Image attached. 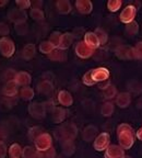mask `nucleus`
Listing matches in <instances>:
<instances>
[{"label": "nucleus", "mask_w": 142, "mask_h": 158, "mask_svg": "<svg viewBox=\"0 0 142 158\" xmlns=\"http://www.w3.org/2000/svg\"><path fill=\"white\" fill-rule=\"evenodd\" d=\"M119 146L124 149H129L135 143L136 132L133 128L127 123H121L117 128Z\"/></svg>", "instance_id": "obj_1"}, {"label": "nucleus", "mask_w": 142, "mask_h": 158, "mask_svg": "<svg viewBox=\"0 0 142 158\" xmlns=\"http://www.w3.org/2000/svg\"><path fill=\"white\" fill-rule=\"evenodd\" d=\"M56 135L61 142L73 141L74 138L77 137V135H78V128L72 123L64 124V125H61L58 128Z\"/></svg>", "instance_id": "obj_2"}, {"label": "nucleus", "mask_w": 142, "mask_h": 158, "mask_svg": "<svg viewBox=\"0 0 142 158\" xmlns=\"http://www.w3.org/2000/svg\"><path fill=\"white\" fill-rule=\"evenodd\" d=\"M35 148L39 153H44L53 147V138L48 133H43L35 139Z\"/></svg>", "instance_id": "obj_3"}, {"label": "nucleus", "mask_w": 142, "mask_h": 158, "mask_svg": "<svg viewBox=\"0 0 142 158\" xmlns=\"http://www.w3.org/2000/svg\"><path fill=\"white\" fill-rule=\"evenodd\" d=\"M15 46L14 43L11 39L7 36H3L2 39H0V53L5 57H11L14 54Z\"/></svg>", "instance_id": "obj_4"}, {"label": "nucleus", "mask_w": 142, "mask_h": 158, "mask_svg": "<svg viewBox=\"0 0 142 158\" xmlns=\"http://www.w3.org/2000/svg\"><path fill=\"white\" fill-rule=\"evenodd\" d=\"M29 112L31 116L37 120L44 118L46 115V108H45L44 103H38V102H34L29 106Z\"/></svg>", "instance_id": "obj_5"}, {"label": "nucleus", "mask_w": 142, "mask_h": 158, "mask_svg": "<svg viewBox=\"0 0 142 158\" xmlns=\"http://www.w3.org/2000/svg\"><path fill=\"white\" fill-rule=\"evenodd\" d=\"M109 142H110V137L108 133H101L100 135H97V137L94 139V148L95 151L97 152H102V151H106L109 146Z\"/></svg>", "instance_id": "obj_6"}, {"label": "nucleus", "mask_w": 142, "mask_h": 158, "mask_svg": "<svg viewBox=\"0 0 142 158\" xmlns=\"http://www.w3.org/2000/svg\"><path fill=\"white\" fill-rule=\"evenodd\" d=\"M136 13H137V8H136L135 6H128V7H126L125 9L121 11L119 19L123 23L128 24V23L135 21Z\"/></svg>", "instance_id": "obj_7"}, {"label": "nucleus", "mask_w": 142, "mask_h": 158, "mask_svg": "<svg viewBox=\"0 0 142 158\" xmlns=\"http://www.w3.org/2000/svg\"><path fill=\"white\" fill-rule=\"evenodd\" d=\"M8 18H9L10 21H12V22H14L15 24H18V23L25 22L27 19V15L24 10L12 9L8 12Z\"/></svg>", "instance_id": "obj_8"}, {"label": "nucleus", "mask_w": 142, "mask_h": 158, "mask_svg": "<svg viewBox=\"0 0 142 158\" xmlns=\"http://www.w3.org/2000/svg\"><path fill=\"white\" fill-rule=\"evenodd\" d=\"M92 78L94 82H101L105 81L109 78V70L105 67H100V68L92 69Z\"/></svg>", "instance_id": "obj_9"}, {"label": "nucleus", "mask_w": 142, "mask_h": 158, "mask_svg": "<svg viewBox=\"0 0 142 158\" xmlns=\"http://www.w3.org/2000/svg\"><path fill=\"white\" fill-rule=\"evenodd\" d=\"M94 49H92L91 47H89L88 45L84 43V41L79 42L76 46V54L81 58H89L93 55Z\"/></svg>", "instance_id": "obj_10"}, {"label": "nucleus", "mask_w": 142, "mask_h": 158, "mask_svg": "<svg viewBox=\"0 0 142 158\" xmlns=\"http://www.w3.org/2000/svg\"><path fill=\"white\" fill-rule=\"evenodd\" d=\"M116 56L120 59H133L136 58L133 47L119 46L116 49Z\"/></svg>", "instance_id": "obj_11"}, {"label": "nucleus", "mask_w": 142, "mask_h": 158, "mask_svg": "<svg viewBox=\"0 0 142 158\" xmlns=\"http://www.w3.org/2000/svg\"><path fill=\"white\" fill-rule=\"evenodd\" d=\"M125 151L118 145H109L105 151V158H123Z\"/></svg>", "instance_id": "obj_12"}, {"label": "nucleus", "mask_w": 142, "mask_h": 158, "mask_svg": "<svg viewBox=\"0 0 142 158\" xmlns=\"http://www.w3.org/2000/svg\"><path fill=\"white\" fill-rule=\"evenodd\" d=\"M76 7L82 15H89L93 10V5L90 0H78L76 2Z\"/></svg>", "instance_id": "obj_13"}, {"label": "nucleus", "mask_w": 142, "mask_h": 158, "mask_svg": "<svg viewBox=\"0 0 142 158\" xmlns=\"http://www.w3.org/2000/svg\"><path fill=\"white\" fill-rule=\"evenodd\" d=\"M82 137L85 142H92L94 138L97 137V127L94 125H89L83 130Z\"/></svg>", "instance_id": "obj_14"}, {"label": "nucleus", "mask_w": 142, "mask_h": 158, "mask_svg": "<svg viewBox=\"0 0 142 158\" xmlns=\"http://www.w3.org/2000/svg\"><path fill=\"white\" fill-rule=\"evenodd\" d=\"M84 43L92 49H96L101 45L100 41H98L97 36H96L94 32L85 33V35H84Z\"/></svg>", "instance_id": "obj_15"}, {"label": "nucleus", "mask_w": 142, "mask_h": 158, "mask_svg": "<svg viewBox=\"0 0 142 158\" xmlns=\"http://www.w3.org/2000/svg\"><path fill=\"white\" fill-rule=\"evenodd\" d=\"M14 81L19 86H27V85H30L31 81H32V77L26 72H20L17 73V75H15Z\"/></svg>", "instance_id": "obj_16"}, {"label": "nucleus", "mask_w": 142, "mask_h": 158, "mask_svg": "<svg viewBox=\"0 0 142 158\" xmlns=\"http://www.w3.org/2000/svg\"><path fill=\"white\" fill-rule=\"evenodd\" d=\"M130 102H131V96L128 92H121L116 98V104L121 109L127 108L130 104Z\"/></svg>", "instance_id": "obj_17"}, {"label": "nucleus", "mask_w": 142, "mask_h": 158, "mask_svg": "<svg viewBox=\"0 0 142 158\" xmlns=\"http://www.w3.org/2000/svg\"><path fill=\"white\" fill-rule=\"evenodd\" d=\"M73 37H74V35L71 34V33H65V34H61L58 48L65 51V49H67L68 47H70V45L72 44V42H73Z\"/></svg>", "instance_id": "obj_18"}, {"label": "nucleus", "mask_w": 142, "mask_h": 158, "mask_svg": "<svg viewBox=\"0 0 142 158\" xmlns=\"http://www.w3.org/2000/svg\"><path fill=\"white\" fill-rule=\"evenodd\" d=\"M18 86L19 85L14 81V80H11V81H7V84L5 85L2 89V92L5 96L7 97H13L17 94L18 92Z\"/></svg>", "instance_id": "obj_19"}, {"label": "nucleus", "mask_w": 142, "mask_h": 158, "mask_svg": "<svg viewBox=\"0 0 142 158\" xmlns=\"http://www.w3.org/2000/svg\"><path fill=\"white\" fill-rule=\"evenodd\" d=\"M58 100L59 103L62 104L64 106H70L73 103V98L70 94V92L66 91V90H61L58 94Z\"/></svg>", "instance_id": "obj_20"}, {"label": "nucleus", "mask_w": 142, "mask_h": 158, "mask_svg": "<svg viewBox=\"0 0 142 158\" xmlns=\"http://www.w3.org/2000/svg\"><path fill=\"white\" fill-rule=\"evenodd\" d=\"M66 116H67V112L65 109L55 106L52 113L53 121H54L55 123H61L65 118H66Z\"/></svg>", "instance_id": "obj_21"}, {"label": "nucleus", "mask_w": 142, "mask_h": 158, "mask_svg": "<svg viewBox=\"0 0 142 158\" xmlns=\"http://www.w3.org/2000/svg\"><path fill=\"white\" fill-rule=\"evenodd\" d=\"M37 90L43 94H49L54 90V86L49 80H43L42 82L37 85Z\"/></svg>", "instance_id": "obj_22"}, {"label": "nucleus", "mask_w": 142, "mask_h": 158, "mask_svg": "<svg viewBox=\"0 0 142 158\" xmlns=\"http://www.w3.org/2000/svg\"><path fill=\"white\" fill-rule=\"evenodd\" d=\"M23 158H41V153L32 146H25L22 152Z\"/></svg>", "instance_id": "obj_23"}, {"label": "nucleus", "mask_w": 142, "mask_h": 158, "mask_svg": "<svg viewBox=\"0 0 142 158\" xmlns=\"http://www.w3.org/2000/svg\"><path fill=\"white\" fill-rule=\"evenodd\" d=\"M56 7L58 9V12L61 13V15H68L71 11V3L67 0H59L57 1Z\"/></svg>", "instance_id": "obj_24"}, {"label": "nucleus", "mask_w": 142, "mask_h": 158, "mask_svg": "<svg viewBox=\"0 0 142 158\" xmlns=\"http://www.w3.org/2000/svg\"><path fill=\"white\" fill-rule=\"evenodd\" d=\"M48 57L52 60H55V62H64L67 59V55L65 54V52L62 49L59 48H55L50 54L48 55Z\"/></svg>", "instance_id": "obj_25"}, {"label": "nucleus", "mask_w": 142, "mask_h": 158, "mask_svg": "<svg viewBox=\"0 0 142 158\" xmlns=\"http://www.w3.org/2000/svg\"><path fill=\"white\" fill-rule=\"evenodd\" d=\"M35 52H36V48H35L34 44H27L24 46L22 51V57L26 60H30L32 59L35 55Z\"/></svg>", "instance_id": "obj_26"}, {"label": "nucleus", "mask_w": 142, "mask_h": 158, "mask_svg": "<svg viewBox=\"0 0 142 158\" xmlns=\"http://www.w3.org/2000/svg\"><path fill=\"white\" fill-rule=\"evenodd\" d=\"M62 152L66 156H71L76 152V146H74L73 141H65L61 143Z\"/></svg>", "instance_id": "obj_27"}, {"label": "nucleus", "mask_w": 142, "mask_h": 158, "mask_svg": "<svg viewBox=\"0 0 142 158\" xmlns=\"http://www.w3.org/2000/svg\"><path fill=\"white\" fill-rule=\"evenodd\" d=\"M128 90L135 94H140L142 92V84L138 80H130L127 84Z\"/></svg>", "instance_id": "obj_28"}, {"label": "nucleus", "mask_w": 142, "mask_h": 158, "mask_svg": "<svg viewBox=\"0 0 142 158\" xmlns=\"http://www.w3.org/2000/svg\"><path fill=\"white\" fill-rule=\"evenodd\" d=\"M23 149L19 144H12L9 148V155L11 158H20L22 156Z\"/></svg>", "instance_id": "obj_29"}, {"label": "nucleus", "mask_w": 142, "mask_h": 158, "mask_svg": "<svg viewBox=\"0 0 142 158\" xmlns=\"http://www.w3.org/2000/svg\"><path fill=\"white\" fill-rule=\"evenodd\" d=\"M20 96L23 100H32L34 98V90H33L31 87H24V88L21 89V92H20Z\"/></svg>", "instance_id": "obj_30"}, {"label": "nucleus", "mask_w": 142, "mask_h": 158, "mask_svg": "<svg viewBox=\"0 0 142 158\" xmlns=\"http://www.w3.org/2000/svg\"><path fill=\"white\" fill-rule=\"evenodd\" d=\"M55 48H56V47H55L52 43L49 42V41L42 42L41 43V45H39V51H41L43 54H46V55H49Z\"/></svg>", "instance_id": "obj_31"}, {"label": "nucleus", "mask_w": 142, "mask_h": 158, "mask_svg": "<svg viewBox=\"0 0 142 158\" xmlns=\"http://www.w3.org/2000/svg\"><path fill=\"white\" fill-rule=\"evenodd\" d=\"M114 104L112 102H105L101 108V113L103 116H110L114 112Z\"/></svg>", "instance_id": "obj_32"}, {"label": "nucleus", "mask_w": 142, "mask_h": 158, "mask_svg": "<svg viewBox=\"0 0 142 158\" xmlns=\"http://www.w3.org/2000/svg\"><path fill=\"white\" fill-rule=\"evenodd\" d=\"M103 94L105 97V99H113L117 94V90H116V87L113 85H108L105 89H104Z\"/></svg>", "instance_id": "obj_33"}, {"label": "nucleus", "mask_w": 142, "mask_h": 158, "mask_svg": "<svg viewBox=\"0 0 142 158\" xmlns=\"http://www.w3.org/2000/svg\"><path fill=\"white\" fill-rule=\"evenodd\" d=\"M138 32H139V24L136 21H132V22L126 24V33L130 35H135Z\"/></svg>", "instance_id": "obj_34"}, {"label": "nucleus", "mask_w": 142, "mask_h": 158, "mask_svg": "<svg viewBox=\"0 0 142 158\" xmlns=\"http://www.w3.org/2000/svg\"><path fill=\"white\" fill-rule=\"evenodd\" d=\"M44 133L43 132V128L39 127V126H34V127L30 128L29 131V137L32 139V141L35 142V139H36L37 137H38L39 135H42V134Z\"/></svg>", "instance_id": "obj_35"}, {"label": "nucleus", "mask_w": 142, "mask_h": 158, "mask_svg": "<svg viewBox=\"0 0 142 158\" xmlns=\"http://www.w3.org/2000/svg\"><path fill=\"white\" fill-rule=\"evenodd\" d=\"M95 35L97 36L98 41H100V44L101 45H104L106 42H107V40H108V36H107V33L104 31V30L102 29H96L95 30Z\"/></svg>", "instance_id": "obj_36"}, {"label": "nucleus", "mask_w": 142, "mask_h": 158, "mask_svg": "<svg viewBox=\"0 0 142 158\" xmlns=\"http://www.w3.org/2000/svg\"><path fill=\"white\" fill-rule=\"evenodd\" d=\"M121 7V1L120 0H109L107 2V8L112 12H116Z\"/></svg>", "instance_id": "obj_37"}, {"label": "nucleus", "mask_w": 142, "mask_h": 158, "mask_svg": "<svg viewBox=\"0 0 142 158\" xmlns=\"http://www.w3.org/2000/svg\"><path fill=\"white\" fill-rule=\"evenodd\" d=\"M32 19L36 20V21H41V20L44 19V12H43L41 9H32L31 10V12H30Z\"/></svg>", "instance_id": "obj_38"}, {"label": "nucleus", "mask_w": 142, "mask_h": 158, "mask_svg": "<svg viewBox=\"0 0 142 158\" xmlns=\"http://www.w3.org/2000/svg\"><path fill=\"white\" fill-rule=\"evenodd\" d=\"M15 31H17L18 34L20 35H25L29 31V27H27L26 22H23V23H18L15 24Z\"/></svg>", "instance_id": "obj_39"}, {"label": "nucleus", "mask_w": 142, "mask_h": 158, "mask_svg": "<svg viewBox=\"0 0 142 158\" xmlns=\"http://www.w3.org/2000/svg\"><path fill=\"white\" fill-rule=\"evenodd\" d=\"M60 37H61V33L54 32V33H52V35H50V37H49V42L52 43L55 47L58 48L59 42H60Z\"/></svg>", "instance_id": "obj_40"}, {"label": "nucleus", "mask_w": 142, "mask_h": 158, "mask_svg": "<svg viewBox=\"0 0 142 158\" xmlns=\"http://www.w3.org/2000/svg\"><path fill=\"white\" fill-rule=\"evenodd\" d=\"M82 81L86 86H93V85H95L93 78H92V70H89V72H86L84 74L83 78H82Z\"/></svg>", "instance_id": "obj_41"}, {"label": "nucleus", "mask_w": 142, "mask_h": 158, "mask_svg": "<svg viewBox=\"0 0 142 158\" xmlns=\"http://www.w3.org/2000/svg\"><path fill=\"white\" fill-rule=\"evenodd\" d=\"M17 6L19 7V9L25 11V9H27V8L32 6V2L30 0H17Z\"/></svg>", "instance_id": "obj_42"}, {"label": "nucleus", "mask_w": 142, "mask_h": 158, "mask_svg": "<svg viewBox=\"0 0 142 158\" xmlns=\"http://www.w3.org/2000/svg\"><path fill=\"white\" fill-rule=\"evenodd\" d=\"M41 158H56V151L55 148H50L48 151L41 153Z\"/></svg>", "instance_id": "obj_43"}, {"label": "nucleus", "mask_w": 142, "mask_h": 158, "mask_svg": "<svg viewBox=\"0 0 142 158\" xmlns=\"http://www.w3.org/2000/svg\"><path fill=\"white\" fill-rule=\"evenodd\" d=\"M133 51H135V56L138 59H142V42H139L135 47H133Z\"/></svg>", "instance_id": "obj_44"}, {"label": "nucleus", "mask_w": 142, "mask_h": 158, "mask_svg": "<svg viewBox=\"0 0 142 158\" xmlns=\"http://www.w3.org/2000/svg\"><path fill=\"white\" fill-rule=\"evenodd\" d=\"M9 32H10L9 27H8L6 23L0 22V35H3V36H6V35L9 34Z\"/></svg>", "instance_id": "obj_45"}, {"label": "nucleus", "mask_w": 142, "mask_h": 158, "mask_svg": "<svg viewBox=\"0 0 142 158\" xmlns=\"http://www.w3.org/2000/svg\"><path fill=\"white\" fill-rule=\"evenodd\" d=\"M7 155V146L2 141H0V158H5Z\"/></svg>", "instance_id": "obj_46"}, {"label": "nucleus", "mask_w": 142, "mask_h": 158, "mask_svg": "<svg viewBox=\"0 0 142 158\" xmlns=\"http://www.w3.org/2000/svg\"><path fill=\"white\" fill-rule=\"evenodd\" d=\"M31 2H32L33 9H41V7L43 5L42 1H31Z\"/></svg>", "instance_id": "obj_47"}, {"label": "nucleus", "mask_w": 142, "mask_h": 158, "mask_svg": "<svg viewBox=\"0 0 142 158\" xmlns=\"http://www.w3.org/2000/svg\"><path fill=\"white\" fill-rule=\"evenodd\" d=\"M136 136H137L138 139H140V141H142V127L139 128L137 132H136Z\"/></svg>", "instance_id": "obj_48"}, {"label": "nucleus", "mask_w": 142, "mask_h": 158, "mask_svg": "<svg viewBox=\"0 0 142 158\" xmlns=\"http://www.w3.org/2000/svg\"><path fill=\"white\" fill-rule=\"evenodd\" d=\"M137 108L142 109V97H141V98H139V100H138V102H137Z\"/></svg>", "instance_id": "obj_49"}, {"label": "nucleus", "mask_w": 142, "mask_h": 158, "mask_svg": "<svg viewBox=\"0 0 142 158\" xmlns=\"http://www.w3.org/2000/svg\"><path fill=\"white\" fill-rule=\"evenodd\" d=\"M6 3H7V1H5V0H3V1H1V0H0V7H1V6H5Z\"/></svg>", "instance_id": "obj_50"}, {"label": "nucleus", "mask_w": 142, "mask_h": 158, "mask_svg": "<svg viewBox=\"0 0 142 158\" xmlns=\"http://www.w3.org/2000/svg\"><path fill=\"white\" fill-rule=\"evenodd\" d=\"M123 158H131V157H130V156H124Z\"/></svg>", "instance_id": "obj_51"}, {"label": "nucleus", "mask_w": 142, "mask_h": 158, "mask_svg": "<svg viewBox=\"0 0 142 158\" xmlns=\"http://www.w3.org/2000/svg\"><path fill=\"white\" fill-rule=\"evenodd\" d=\"M57 158H61V157H57Z\"/></svg>", "instance_id": "obj_52"}]
</instances>
